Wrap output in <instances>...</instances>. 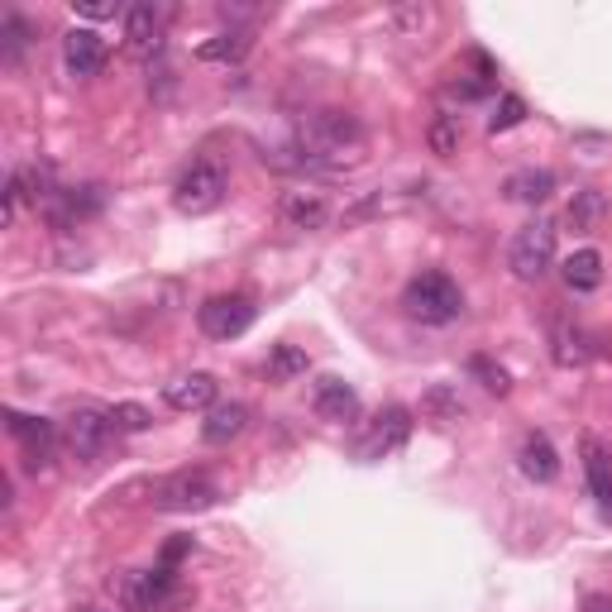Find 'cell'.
Returning a JSON list of instances; mask_svg holds the SVG:
<instances>
[{"instance_id":"obj_1","label":"cell","mask_w":612,"mask_h":612,"mask_svg":"<svg viewBox=\"0 0 612 612\" xmlns=\"http://www.w3.org/2000/svg\"><path fill=\"white\" fill-rule=\"evenodd\" d=\"M297 164L340 172L364 158V125L349 110H306L297 120Z\"/></svg>"},{"instance_id":"obj_2","label":"cell","mask_w":612,"mask_h":612,"mask_svg":"<svg viewBox=\"0 0 612 612\" xmlns=\"http://www.w3.org/2000/svg\"><path fill=\"white\" fill-rule=\"evenodd\" d=\"M402 312L412 320H422V326H450V320L464 316V293L450 273L426 268L402 287Z\"/></svg>"},{"instance_id":"obj_3","label":"cell","mask_w":612,"mask_h":612,"mask_svg":"<svg viewBox=\"0 0 612 612\" xmlns=\"http://www.w3.org/2000/svg\"><path fill=\"white\" fill-rule=\"evenodd\" d=\"M225 191H230V177H225V168L211 164V158H197V164H191L172 182V206L182 216H211L216 206L225 201Z\"/></svg>"},{"instance_id":"obj_4","label":"cell","mask_w":612,"mask_h":612,"mask_svg":"<svg viewBox=\"0 0 612 612\" xmlns=\"http://www.w3.org/2000/svg\"><path fill=\"white\" fill-rule=\"evenodd\" d=\"M555 264V225L551 220H531L512 235V249H507V268L517 273L522 283H541Z\"/></svg>"},{"instance_id":"obj_5","label":"cell","mask_w":612,"mask_h":612,"mask_svg":"<svg viewBox=\"0 0 612 612\" xmlns=\"http://www.w3.org/2000/svg\"><path fill=\"white\" fill-rule=\"evenodd\" d=\"M216 503H220V483L206 470H182V474H172L154 488L158 512H206Z\"/></svg>"},{"instance_id":"obj_6","label":"cell","mask_w":612,"mask_h":612,"mask_svg":"<svg viewBox=\"0 0 612 612\" xmlns=\"http://www.w3.org/2000/svg\"><path fill=\"white\" fill-rule=\"evenodd\" d=\"M254 316H259V306L245 293H220L211 302L197 306V326L201 335H211V340H235V335H245L254 326Z\"/></svg>"},{"instance_id":"obj_7","label":"cell","mask_w":612,"mask_h":612,"mask_svg":"<svg viewBox=\"0 0 612 612\" xmlns=\"http://www.w3.org/2000/svg\"><path fill=\"white\" fill-rule=\"evenodd\" d=\"M407 436H412V412L393 402V407H383L374 422L364 426V436H359V445H354V455L368 460V464H374V460H388V455H397V450L407 445Z\"/></svg>"},{"instance_id":"obj_8","label":"cell","mask_w":612,"mask_h":612,"mask_svg":"<svg viewBox=\"0 0 612 612\" xmlns=\"http://www.w3.org/2000/svg\"><path fill=\"white\" fill-rule=\"evenodd\" d=\"M110 436H116V426H110V416L96 412V407H72L68 422H62V441H68V450L77 460H101Z\"/></svg>"},{"instance_id":"obj_9","label":"cell","mask_w":612,"mask_h":612,"mask_svg":"<svg viewBox=\"0 0 612 612\" xmlns=\"http://www.w3.org/2000/svg\"><path fill=\"white\" fill-rule=\"evenodd\" d=\"M6 431L24 450V464L29 470H48L53 464V445H58V426L43 422V416H24V412H6Z\"/></svg>"},{"instance_id":"obj_10","label":"cell","mask_w":612,"mask_h":612,"mask_svg":"<svg viewBox=\"0 0 612 612\" xmlns=\"http://www.w3.org/2000/svg\"><path fill=\"white\" fill-rule=\"evenodd\" d=\"M62 68H68V77H77V82L101 77V68H106L101 34H91V29H68V39H62Z\"/></svg>"},{"instance_id":"obj_11","label":"cell","mask_w":612,"mask_h":612,"mask_svg":"<svg viewBox=\"0 0 612 612\" xmlns=\"http://www.w3.org/2000/svg\"><path fill=\"white\" fill-rule=\"evenodd\" d=\"M125 48L135 58H154L164 48V10L158 6H130L125 10Z\"/></svg>"},{"instance_id":"obj_12","label":"cell","mask_w":612,"mask_h":612,"mask_svg":"<svg viewBox=\"0 0 612 612\" xmlns=\"http://www.w3.org/2000/svg\"><path fill=\"white\" fill-rule=\"evenodd\" d=\"M579 455H584V478H589L593 503H599V512L612 522V455H608V445L599 436H584L579 441Z\"/></svg>"},{"instance_id":"obj_13","label":"cell","mask_w":612,"mask_h":612,"mask_svg":"<svg viewBox=\"0 0 612 612\" xmlns=\"http://www.w3.org/2000/svg\"><path fill=\"white\" fill-rule=\"evenodd\" d=\"M312 412L320 416V422H354L359 416V393L349 388L345 378H316V388H312Z\"/></svg>"},{"instance_id":"obj_14","label":"cell","mask_w":612,"mask_h":612,"mask_svg":"<svg viewBox=\"0 0 612 612\" xmlns=\"http://www.w3.org/2000/svg\"><path fill=\"white\" fill-rule=\"evenodd\" d=\"M106 206V187H68V191H53V201H48V216H53V225H77V220H87L96 216Z\"/></svg>"},{"instance_id":"obj_15","label":"cell","mask_w":612,"mask_h":612,"mask_svg":"<svg viewBox=\"0 0 612 612\" xmlns=\"http://www.w3.org/2000/svg\"><path fill=\"white\" fill-rule=\"evenodd\" d=\"M278 216L287 230H320V225L330 220V201L320 197V191H287L283 206H278Z\"/></svg>"},{"instance_id":"obj_16","label":"cell","mask_w":612,"mask_h":612,"mask_svg":"<svg viewBox=\"0 0 612 612\" xmlns=\"http://www.w3.org/2000/svg\"><path fill=\"white\" fill-rule=\"evenodd\" d=\"M164 402L172 412H211L216 407V378L211 374H182L164 388Z\"/></svg>"},{"instance_id":"obj_17","label":"cell","mask_w":612,"mask_h":612,"mask_svg":"<svg viewBox=\"0 0 612 612\" xmlns=\"http://www.w3.org/2000/svg\"><path fill=\"white\" fill-rule=\"evenodd\" d=\"M517 464H522V474H526L531 483H555V478H560V455H555L551 436H541V431H531V436L522 441Z\"/></svg>"},{"instance_id":"obj_18","label":"cell","mask_w":612,"mask_h":612,"mask_svg":"<svg viewBox=\"0 0 612 612\" xmlns=\"http://www.w3.org/2000/svg\"><path fill=\"white\" fill-rule=\"evenodd\" d=\"M245 426H249V412L239 407V402H216V407L206 412V422H201V441L206 445H230Z\"/></svg>"},{"instance_id":"obj_19","label":"cell","mask_w":612,"mask_h":612,"mask_svg":"<svg viewBox=\"0 0 612 612\" xmlns=\"http://www.w3.org/2000/svg\"><path fill=\"white\" fill-rule=\"evenodd\" d=\"M603 216H608V197H603L599 187L574 191V201L565 206V225H570V230H579V235H593L603 225Z\"/></svg>"},{"instance_id":"obj_20","label":"cell","mask_w":612,"mask_h":612,"mask_svg":"<svg viewBox=\"0 0 612 612\" xmlns=\"http://www.w3.org/2000/svg\"><path fill=\"white\" fill-rule=\"evenodd\" d=\"M503 191H507V201H522V206H541V201H551V191H555V172H545V168H526V172H512Z\"/></svg>"},{"instance_id":"obj_21","label":"cell","mask_w":612,"mask_h":612,"mask_svg":"<svg viewBox=\"0 0 612 612\" xmlns=\"http://www.w3.org/2000/svg\"><path fill=\"white\" fill-rule=\"evenodd\" d=\"M560 273H565L570 293H593V287H603V254L599 249H574Z\"/></svg>"},{"instance_id":"obj_22","label":"cell","mask_w":612,"mask_h":612,"mask_svg":"<svg viewBox=\"0 0 612 612\" xmlns=\"http://www.w3.org/2000/svg\"><path fill=\"white\" fill-rule=\"evenodd\" d=\"M249 43H254L249 29H220V34H211L197 48V58L201 62H239V58L249 53Z\"/></svg>"},{"instance_id":"obj_23","label":"cell","mask_w":612,"mask_h":612,"mask_svg":"<svg viewBox=\"0 0 612 612\" xmlns=\"http://www.w3.org/2000/svg\"><path fill=\"white\" fill-rule=\"evenodd\" d=\"M422 412L431 416V422H464V402L450 383H436V388L422 393Z\"/></svg>"},{"instance_id":"obj_24","label":"cell","mask_w":612,"mask_h":612,"mask_svg":"<svg viewBox=\"0 0 612 612\" xmlns=\"http://www.w3.org/2000/svg\"><path fill=\"white\" fill-rule=\"evenodd\" d=\"M106 416H110V426H116V436L120 431L125 436H139V431L154 426V412L139 407V402H116V407H106Z\"/></svg>"},{"instance_id":"obj_25","label":"cell","mask_w":612,"mask_h":612,"mask_svg":"<svg viewBox=\"0 0 612 612\" xmlns=\"http://www.w3.org/2000/svg\"><path fill=\"white\" fill-rule=\"evenodd\" d=\"M0 39H6V53H0V58H6L10 68H14V62L24 58L29 39H34V29L24 24V14H14V10H10V14H6V24H0Z\"/></svg>"},{"instance_id":"obj_26","label":"cell","mask_w":612,"mask_h":612,"mask_svg":"<svg viewBox=\"0 0 612 612\" xmlns=\"http://www.w3.org/2000/svg\"><path fill=\"white\" fill-rule=\"evenodd\" d=\"M470 374L483 383V388H488L493 397H507L512 393V378H507V368L503 364H493L488 359V354H474V359H470Z\"/></svg>"},{"instance_id":"obj_27","label":"cell","mask_w":612,"mask_h":612,"mask_svg":"<svg viewBox=\"0 0 612 612\" xmlns=\"http://www.w3.org/2000/svg\"><path fill=\"white\" fill-rule=\"evenodd\" d=\"M268 374L278 378V383L302 378V374H306V349H297V345H278V349L268 354Z\"/></svg>"},{"instance_id":"obj_28","label":"cell","mask_w":612,"mask_h":612,"mask_svg":"<svg viewBox=\"0 0 612 612\" xmlns=\"http://www.w3.org/2000/svg\"><path fill=\"white\" fill-rule=\"evenodd\" d=\"M522 120H526V101L517 91H507L503 101H497V110L488 116V135H507V130H517Z\"/></svg>"},{"instance_id":"obj_29","label":"cell","mask_w":612,"mask_h":612,"mask_svg":"<svg viewBox=\"0 0 612 612\" xmlns=\"http://www.w3.org/2000/svg\"><path fill=\"white\" fill-rule=\"evenodd\" d=\"M426 139H431V154H441V158L460 154V116H436Z\"/></svg>"},{"instance_id":"obj_30","label":"cell","mask_w":612,"mask_h":612,"mask_svg":"<svg viewBox=\"0 0 612 612\" xmlns=\"http://www.w3.org/2000/svg\"><path fill=\"white\" fill-rule=\"evenodd\" d=\"M555 359L560 364H584L589 359V349H584V330H570V326H560L555 330Z\"/></svg>"},{"instance_id":"obj_31","label":"cell","mask_w":612,"mask_h":612,"mask_svg":"<svg viewBox=\"0 0 612 612\" xmlns=\"http://www.w3.org/2000/svg\"><path fill=\"white\" fill-rule=\"evenodd\" d=\"M431 20H436V10H431V6H402V10H393V24L402 29V34H422Z\"/></svg>"},{"instance_id":"obj_32","label":"cell","mask_w":612,"mask_h":612,"mask_svg":"<svg viewBox=\"0 0 612 612\" xmlns=\"http://www.w3.org/2000/svg\"><path fill=\"white\" fill-rule=\"evenodd\" d=\"M20 206H24V191H20V182H14V172H10V182H6V191H0V225H14V216H20Z\"/></svg>"},{"instance_id":"obj_33","label":"cell","mask_w":612,"mask_h":612,"mask_svg":"<svg viewBox=\"0 0 612 612\" xmlns=\"http://www.w3.org/2000/svg\"><path fill=\"white\" fill-rule=\"evenodd\" d=\"M82 20H116L120 6H110V0H82V6H72Z\"/></svg>"},{"instance_id":"obj_34","label":"cell","mask_w":612,"mask_h":612,"mask_svg":"<svg viewBox=\"0 0 612 612\" xmlns=\"http://www.w3.org/2000/svg\"><path fill=\"white\" fill-rule=\"evenodd\" d=\"M187 551H191V536H177V541H168V545H164V565L172 570V565H177V560H182Z\"/></svg>"},{"instance_id":"obj_35","label":"cell","mask_w":612,"mask_h":612,"mask_svg":"<svg viewBox=\"0 0 612 612\" xmlns=\"http://www.w3.org/2000/svg\"><path fill=\"white\" fill-rule=\"evenodd\" d=\"M584 612H612V599L608 593H593V599H584Z\"/></svg>"}]
</instances>
